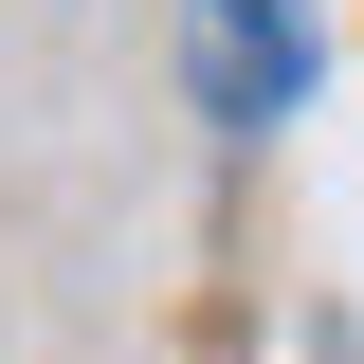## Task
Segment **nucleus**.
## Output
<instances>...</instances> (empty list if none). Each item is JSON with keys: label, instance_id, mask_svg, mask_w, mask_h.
<instances>
[{"label": "nucleus", "instance_id": "1", "mask_svg": "<svg viewBox=\"0 0 364 364\" xmlns=\"http://www.w3.org/2000/svg\"><path fill=\"white\" fill-rule=\"evenodd\" d=\"M310 0H182V91L219 109V128H291L310 109Z\"/></svg>", "mask_w": 364, "mask_h": 364}]
</instances>
